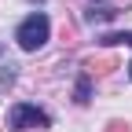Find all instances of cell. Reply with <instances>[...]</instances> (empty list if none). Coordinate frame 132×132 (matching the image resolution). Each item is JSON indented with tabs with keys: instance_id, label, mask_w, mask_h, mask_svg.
Wrapping results in <instances>:
<instances>
[{
	"instance_id": "cell-7",
	"label": "cell",
	"mask_w": 132,
	"mask_h": 132,
	"mask_svg": "<svg viewBox=\"0 0 132 132\" xmlns=\"http://www.w3.org/2000/svg\"><path fill=\"white\" fill-rule=\"evenodd\" d=\"M106 132H128V125H125V121H110V125H106Z\"/></svg>"
},
{
	"instance_id": "cell-3",
	"label": "cell",
	"mask_w": 132,
	"mask_h": 132,
	"mask_svg": "<svg viewBox=\"0 0 132 132\" xmlns=\"http://www.w3.org/2000/svg\"><path fill=\"white\" fill-rule=\"evenodd\" d=\"M110 70H118V59H114V55H95V59H88V77H103V73H110Z\"/></svg>"
},
{
	"instance_id": "cell-2",
	"label": "cell",
	"mask_w": 132,
	"mask_h": 132,
	"mask_svg": "<svg viewBox=\"0 0 132 132\" xmlns=\"http://www.w3.org/2000/svg\"><path fill=\"white\" fill-rule=\"evenodd\" d=\"M11 128L15 132H48L52 128V118H48L44 110H37L33 103H19V106H11Z\"/></svg>"
},
{
	"instance_id": "cell-8",
	"label": "cell",
	"mask_w": 132,
	"mask_h": 132,
	"mask_svg": "<svg viewBox=\"0 0 132 132\" xmlns=\"http://www.w3.org/2000/svg\"><path fill=\"white\" fill-rule=\"evenodd\" d=\"M128 77H132V62H128Z\"/></svg>"
},
{
	"instance_id": "cell-9",
	"label": "cell",
	"mask_w": 132,
	"mask_h": 132,
	"mask_svg": "<svg viewBox=\"0 0 132 132\" xmlns=\"http://www.w3.org/2000/svg\"><path fill=\"white\" fill-rule=\"evenodd\" d=\"M0 132H4V128H0Z\"/></svg>"
},
{
	"instance_id": "cell-6",
	"label": "cell",
	"mask_w": 132,
	"mask_h": 132,
	"mask_svg": "<svg viewBox=\"0 0 132 132\" xmlns=\"http://www.w3.org/2000/svg\"><path fill=\"white\" fill-rule=\"evenodd\" d=\"M77 103H81V106L88 103V77H85V81H81V85H77Z\"/></svg>"
},
{
	"instance_id": "cell-5",
	"label": "cell",
	"mask_w": 132,
	"mask_h": 132,
	"mask_svg": "<svg viewBox=\"0 0 132 132\" xmlns=\"http://www.w3.org/2000/svg\"><path fill=\"white\" fill-rule=\"evenodd\" d=\"M88 19H92V22H106V19H114V11H110V7H99V11L92 7V11H88Z\"/></svg>"
},
{
	"instance_id": "cell-4",
	"label": "cell",
	"mask_w": 132,
	"mask_h": 132,
	"mask_svg": "<svg viewBox=\"0 0 132 132\" xmlns=\"http://www.w3.org/2000/svg\"><path fill=\"white\" fill-rule=\"evenodd\" d=\"M103 44H132V29H125V33H106Z\"/></svg>"
},
{
	"instance_id": "cell-1",
	"label": "cell",
	"mask_w": 132,
	"mask_h": 132,
	"mask_svg": "<svg viewBox=\"0 0 132 132\" xmlns=\"http://www.w3.org/2000/svg\"><path fill=\"white\" fill-rule=\"evenodd\" d=\"M48 29H52V22H48V15H29V19L15 29V40H19V48L22 52H37V48L48 40Z\"/></svg>"
}]
</instances>
